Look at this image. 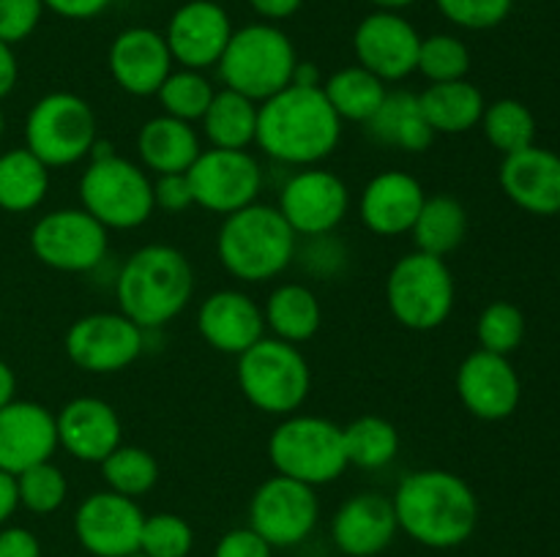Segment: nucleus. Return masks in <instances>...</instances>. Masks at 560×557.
I'll return each mask as SVG.
<instances>
[{"label": "nucleus", "mask_w": 560, "mask_h": 557, "mask_svg": "<svg viewBox=\"0 0 560 557\" xmlns=\"http://www.w3.org/2000/svg\"><path fill=\"white\" fill-rule=\"evenodd\" d=\"M342 120L320 85H288L257 107L255 145L288 167H317L337 151Z\"/></svg>", "instance_id": "nucleus-1"}, {"label": "nucleus", "mask_w": 560, "mask_h": 557, "mask_svg": "<svg viewBox=\"0 0 560 557\" xmlns=\"http://www.w3.org/2000/svg\"><path fill=\"white\" fill-rule=\"evenodd\" d=\"M397 524L427 549H454L476 533L479 497L463 475L452 470H416L392 495Z\"/></svg>", "instance_id": "nucleus-2"}, {"label": "nucleus", "mask_w": 560, "mask_h": 557, "mask_svg": "<svg viewBox=\"0 0 560 557\" xmlns=\"http://www.w3.org/2000/svg\"><path fill=\"white\" fill-rule=\"evenodd\" d=\"M195 295V268L189 257L170 244L140 246L126 257L115 278L118 311L142 331L170 325Z\"/></svg>", "instance_id": "nucleus-3"}, {"label": "nucleus", "mask_w": 560, "mask_h": 557, "mask_svg": "<svg viewBox=\"0 0 560 557\" xmlns=\"http://www.w3.org/2000/svg\"><path fill=\"white\" fill-rule=\"evenodd\" d=\"M299 235L277 205L252 202L224 216L217 235V254L224 271L244 284H262L282 276L295 260Z\"/></svg>", "instance_id": "nucleus-4"}, {"label": "nucleus", "mask_w": 560, "mask_h": 557, "mask_svg": "<svg viewBox=\"0 0 560 557\" xmlns=\"http://www.w3.org/2000/svg\"><path fill=\"white\" fill-rule=\"evenodd\" d=\"M80 208L107 229H137L153 216V178L98 140L80 178Z\"/></svg>", "instance_id": "nucleus-5"}, {"label": "nucleus", "mask_w": 560, "mask_h": 557, "mask_svg": "<svg viewBox=\"0 0 560 557\" xmlns=\"http://www.w3.org/2000/svg\"><path fill=\"white\" fill-rule=\"evenodd\" d=\"M295 66L299 55L288 33L273 22H252L235 27L217 71L224 87L260 104L293 85Z\"/></svg>", "instance_id": "nucleus-6"}, {"label": "nucleus", "mask_w": 560, "mask_h": 557, "mask_svg": "<svg viewBox=\"0 0 560 557\" xmlns=\"http://www.w3.org/2000/svg\"><path fill=\"white\" fill-rule=\"evenodd\" d=\"M235 380L255 410L266 415H293L304 407L312 391V369L299 344L262 336L238 355Z\"/></svg>", "instance_id": "nucleus-7"}, {"label": "nucleus", "mask_w": 560, "mask_h": 557, "mask_svg": "<svg viewBox=\"0 0 560 557\" xmlns=\"http://www.w3.org/2000/svg\"><path fill=\"white\" fill-rule=\"evenodd\" d=\"M268 459L279 475L310 486L334 484L350 467L342 426L323 415H284L268 437Z\"/></svg>", "instance_id": "nucleus-8"}, {"label": "nucleus", "mask_w": 560, "mask_h": 557, "mask_svg": "<svg viewBox=\"0 0 560 557\" xmlns=\"http://www.w3.org/2000/svg\"><path fill=\"white\" fill-rule=\"evenodd\" d=\"M457 284L443 257L410 251L386 276V304L394 320L408 331H435L452 317Z\"/></svg>", "instance_id": "nucleus-9"}, {"label": "nucleus", "mask_w": 560, "mask_h": 557, "mask_svg": "<svg viewBox=\"0 0 560 557\" xmlns=\"http://www.w3.org/2000/svg\"><path fill=\"white\" fill-rule=\"evenodd\" d=\"M96 142V112L77 93H47L25 118V147L49 169L80 164L91 156Z\"/></svg>", "instance_id": "nucleus-10"}, {"label": "nucleus", "mask_w": 560, "mask_h": 557, "mask_svg": "<svg viewBox=\"0 0 560 557\" xmlns=\"http://www.w3.org/2000/svg\"><path fill=\"white\" fill-rule=\"evenodd\" d=\"M31 249L42 265L60 273H88L109 251V229L85 208H58L33 224Z\"/></svg>", "instance_id": "nucleus-11"}, {"label": "nucleus", "mask_w": 560, "mask_h": 557, "mask_svg": "<svg viewBox=\"0 0 560 557\" xmlns=\"http://www.w3.org/2000/svg\"><path fill=\"white\" fill-rule=\"evenodd\" d=\"M145 333L124 311H91L71 322L63 347L80 371L115 375L145 353Z\"/></svg>", "instance_id": "nucleus-12"}, {"label": "nucleus", "mask_w": 560, "mask_h": 557, "mask_svg": "<svg viewBox=\"0 0 560 557\" xmlns=\"http://www.w3.org/2000/svg\"><path fill=\"white\" fill-rule=\"evenodd\" d=\"M186 178L195 205L219 216L252 205L262 191V167L249 151L202 147L195 164L186 169Z\"/></svg>", "instance_id": "nucleus-13"}, {"label": "nucleus", "mask_w": 560, "mask_h": 557, "mask_svg": "<svg viewBox=\"0 0 560 557\" xmlns=\"http://www.w3.org/2000/svg\"><path fill=\"white\" fill-rule=\"evenodd\" d=\"M320 500L315 486L288 475H271L255 489L249 502V528L257 530L273 549L299 546L315 533Z\"/></svg>", "instance_id": "nucleus-14"}, {"label": "nucleus", "mask_w": 560, "mask_h": 557, "mask_svg": "<svg viewBox=\"0 0 560 557\" xmlns=\"http://www.w3.org/2000/svg\"><path fill=\"white\" fill-rule=\"evenodd\" d=\"M277 208L299 238L328 235L348 216L350 189L331 169L304 167L284 180Z\"/></svg>", "instance_id": "nucleus-15"}, {"label": "nucleus", "mask_w": 560, "mask_h": 557, "mask_svg": "<svg viewBox=\"0 0 560 557\" xmlns=\"http://www.w3.org/2000/svg\"><path fill=\"white\" fill-rule=\"evenodd\" d=\"M421 33L399 11L375 9L355 25L353 52L361 69L372 71L386 85L408 80L419 63Z\"/></svg>", "instance_id": "nucleus-16"}, {"label": "nucleus", "mask_w": 560, "mask_h": 557, "mask_svg": "<svg viewBox=\"0 0 560 557\" xmlns=\"http://www.w3.org/2000/svg\"><path fill=\"white\" fill-rule=\"evenodd\" d=\"M145 524L140 502L118 491H93L77 506L74 535L82 549L93 557H126L140 552Z\"/></svg>", "instance_id": "nucleus-17"}, {"label": "nucleus", "mask_w": 560, "mask_h": 557, "mask_svg": "<svg viewBox=\"0 0 560 557\" xmlns=\"http://www.w3.org/2000/svg\"><path fill=\"white\" fill-rule=\"evenodd\" d=\"M233 31L230 14L219 0H189L173 11L164 42L180 69L206 71L219 63Z\"/></svg>", "instance_id": "nucleus-18"}, {"label": "nucleus", "mask_w": 560, "mask_h": 557, "mask_svg": "<svg viewBox=\"0 0 560 557\" xmlns=\"http://www.w3.org/2000/svg\"><path fill=\"white\" fill-rule=\"evenodd\" d=\"M173 66L175 60L170 55L167 42H164V33L153 31V27H126L109 44V76L129 96H156Z\"/></svg>", "instance_id": "nucleus-19"}, {"label": "nucleus", "mask_w": 560, "mask_h": 557, "mask_svg": "<svg viewBox=\"0 0 560 557\" xmlns=\"http://www.w3.org/2000/svg\"><path fill=\"white\" fill-rule=\"evenodd\" d=\"M457 396L470 415L481 420H503L517 410L523 388L509 355L474 349L457 369Z\"/></svg>", "instance_id": "nucleus-20"}, {"label": "nucleus", "mask_w": 560, "mask_h": 557, "mask_svg": "<svg viewBox=\"0 0 560 557\" xmlns=\"http://www.w3.org/2000/svg\"><path fill=\"white\" fill-rule=\"evenodd\" d=\"M58 448L85 464H102L124 442L118 410L98 396H74L55 413Z\"/></svg>", "instance_id": "nucleus-21"}, {"label": "nucleus", "mask_w": 560, "mask_h": 557, "mask_svg": "<svg viewBox=\"0 0 560 557\" xmlns=\"http://www.w3.org/2000/svg\"><path fill=\"white\" fill-rule=\"evenodd\" d=\"M197 331L211 349L238 358L266 336V317L244 289H217L197 309Z\"/></svg>", "instance_id": "nucleus-22"}, {"label": "nucleus", "mask_w": 560, "mask_h": 557, "mask_svg": "<svg viewBox=\"0 0 560 557\" xmlns=\"http://www.w3.org/2000/svg\"><path fill=\"white\" fill-rule=\"evenodd\" d=\"M58 451L55 413L38 402L11 399L0 407V470L20 475L38 462H49Z\"/></svg>", "instance_id": "nucleus-23"}, {"label": "nucleus", "mask_w": 560, "mask_h": 557, "mask_svg": "<svg viewBox=\"0 0 560 557\" xmlns=\"http://www.w3.org/2000/svg\"><path fill=\"white\" fill-rule=\"evenodd\" d=\"M399 533L397 513L388 495L359 491L337 508L331 519V541L348 557H377Z\"/></svg>", "instance_id": "nucleus-24"}, {"label": "nucleus", "mask_w": 560, "mask_h": 557, "mask_svg": "<svg viewBox=\"0 0 560 557\" xmlns=\"http://www.w3.org/2000/svg\"><path fill=\"white\" fill-rule=\"evenodd\" d=\"M427 191L416 175L402 169L377 173L359 197V218L372 235L399 238L408 235L419 216Z\"/></svg>", "instance_id": "nucleus-25"}, {"label": "nucleus", "mask_w": 560, "mask_h": 557, "mask_svg": "<svg viewBox=\"0 0 560 557\" xmlns=\"http://www.w3.org/2000/svg\"><path fill=\"white\" fill-rule=\"evenodd\" d=\"M501 189L509 200L536 216L560 213V156L545 147H525L501 164Z\"/></svg>", "instance_id": "nucleus-26"}, {"label": "nucleus", "mask_w": 560, "mask_h": 557, "mask_svg": "<svg viewBox=\"0 0 560 557\" xmlns=\"http://www.w3.org/2000/svg\"><path fill=\"white\" fill-rule=\"evenodd\" d=\"M202 153L200 134L195 123L156 115L148 118L137 131V156L151 175H178L195 164Z\"/></svg>", "instance_id": "nucleus-27"}, {"label": "nucleus", "mask_w": 560, "mask_h": 557, "mask_svg": "<svg viewBox=\"0 0 560 557\" xmlns=\"http://www.w3.org/2000/svg\"><path fill=\"white\" fill-rule=\"evenodd\" d=\"M364 129L377 145L402 153H424L435 142V131L427 123L419 93L408 91H388L386 102L372 115L370 123H364Z\"/></svg>", "instance_id": "nucleus-28"}, {"label": "nucleus", "mask_w": 560, "mask_h": 557, "mask_svg": "<svg viewBox=\"0 0 560 557\" xmlns=\"http://www.w3.org/2000/svg\"><path fill=\"white\" fill-rule=\"evenodd\" d=\"M266 333L288 344H304L323 328V304L312 287L301 282H284L271 289L266 306Z\"/></svg>", "instance_id": "nucleus-29"}, {"label": "nucleus", "mask_w": 560, "mask_h": 557, "mask_svg": "<svg viewBox=\"0 0 560 557\" xmlns=\"http://www.w3.org/2000/svg\"><path fill=\"white\" fill-rule=\"evenodd\" d=\"M419 102L435 137L465 134V131L476 129L487 107L479 87L468 80L432 82L424 93H419Z\"/></svg>", "instance_id": "nucleus-30"}, {"label": "nucleus", "mask_w": 560, "mask_h": 557, "mask_svg": "<svg viewBox=\"0 0 560 557\" xmlns=\"http://www.w3.org/2000/svg\"><path fill=\"white\" fill-rule=\"evenodd\" d=\"M408 235H413L416 251L446 260L452 251L463 246L465 235H468V211L457 197L432 194L421 205Z\"/></svg>", "instance_id": "nucleus-31"}, {"label": "nucleus", "mask_w": 560, "mask_h": 557, "mask_svg": "<svg viewBox=\"0 0 560 557\" xmlns=\"http://www.w3.org/2000/svg\"><path fill=\"white\" fill-rule=\"evenodd\" d=\"M257 107L260 104L241 93L222 87L213 93L200 126L211 147H228V151H249L257 137Z\"/></svg>", "instance_id": "nucleus-32"}, {"label": "nucleus", "mask_w": 560, "mask_h": 557, "mask_svg": "<svg viewBox=\"0 0 560 557\" xmlns=\"http://www.w3.org/2000/svg\"><path fill=\"white\" fill-rule=\"evenodd\" d=\"M320 87L342 123L345 120L361 126L370 123L372 115L381 109V104L386 102L388 96L386 82L377 80L372 71L361 69L359 63L334 71L328 80H323Z\"/></svg>", "instance_id": "nucleus-33"}, {"label": "nucleus", "mask_w": 560, "mask_h": 557, "mask_svg": "<svg viewBox=\"0 0 560 557\" xmlns=\"http://www.w3.org/2000/svg\"><path fill=\"white\" fill-rule=\"evenodd\" d=\"M49 167L27 147L0 156V208L5 213H31L47 200Z\"/></svg>", "instance_id": "nucleus-34"}, {"label": "nucleus", "mask_w": 560, "mask_h": 557, "mask_svg": "<svg viewBox=\"0 0 560 557\" xmlns=\"http://www.w3.org/2000/svg\"><path fill=\"white\" fill-rule=\"evenodd\" d=\"M345 457L348 464L361 470H381L397 459L399 431L383 415H361L342 426Z\"/></svg>", "instance_id": "nucleus-35"}, {"label": "nucleus", "mask_w": 560, "mask_h": 557, "mask_svg": "<svg viewBox=\"0 0 560 557\" xmlns=\"http://www.w3.org/2000/svg\"><path fill=\"white\" fill-rule=\"evenodd\" d=\"M479 126L485 129L487 142L503 156L525 151L536 140L534 112L517 98H498V102L487 104Z\"/></svg>", "instance_id": "nucleus-36"}, {"label": "nucleus", "mask_w": 560, "mask_h": 557, "mask_svg": "<svg viewBox=\"0 0 560 557\" xmlns=\"http://www.w3.org/2000/svg\"><path fill=\"white\" fill-rule=\"evenodd\" d=\"M98 467H102V478L107 489L131 497V500L148 495L159 484L156 457L140 446H124L120 442Z\"/></svg>", "instance_id": "nucleus-37"}, {"label": "nucleus", "mask_w": 560, "mask_h": 557, "mask_svg": "<svg viewBox=\"0 0 560 557\" xmlns=\"http://www.w3.org/2000/svg\"><path fill=\"white\" fill-rule=\"evenodd\" d=\"M213 93H217V87L202 71L173 69L156 91V98L162 112L170 115V118L200 123L208 104L213 102Z\"/></svg>", "instance_id": "nucleus-38"}, {"label": "nucleus", "mask_w": 560, "mask_h": 557, "mask_svg": "<svg viewBox=\"0 0 560 557\" xmlns=\"http://www.w3.org/2000/svg\"><path fill=\"white\" fill-rule=\"evenodd\" d=\"M416 71L427 82H454L465 80L470 71V49L463 38L452 33H435V36L421 38L419 63Z\"/></svg>", "instance_id": "nucleus-39"}, {"label": "nucleus", "mask_w": 560, "mask_h": 557, "mask_svg": "<svg viewBox=\"0 0 560 557\" xmlns=\"http://www.w3.org/2000/svg\"><path fill=\"white\" fill-rule=\"evenodd\" d=\"M16 495H20V506L38 517H47L66 502L69 481H66L63 470L49 459V462H38L16 475Z\"/></svg>", "instance_id": "nucleus-40"}, {"label": "nucleus", "mask_w": 560, "mask_h": 557, "mask_svg": "<svg viewBox=\"0 0 560 557\" xmlns=\"http://www.w3.org/2000/svg\"><path fill=\"white\" fill-rule=\"evenodd\" d=\"M476 336H479L481 349L498 355H509L523 344L525 339V317L509 300H495L487 306L476 322Z\"/></svg>", "instance_id": "nucleus-41"}, {"label": "nucleus", "mask_w": 560, "mask_h": 557, "mask_svg": "<svg viewBox=\"0 0 560 557\" xmlns=\"http://www.w3.org/2000/svg\"><path fill=\"white\" fill-rule=\"evenodd\" d=\"M195 546V530L178 513H151L140 535V552L145 557H189Z\"/></svg>", "instance_id": "nucleus-42"}, {"label": "nucleus", "mask_w": 560, "mask_h": 557, "mask_svg": "<svg viewBox=\"0 0 560 557\" xmlns=\"http://www.w3.org/2000/svg\"><path fill=\"white\" fill-rule=\"evenodd\" d=\"M438 11L465 31H490L512 14L514 0H435Z\"/></svg>", "instance_id": "nucleus-43"}, {"label": "nucleus", "mask_w": 560, "mask_h": 557, "mask_svg": "<svg viewBox=\"0 0 560 557\" xmlns=\"http://www.w3.org/2000/svg\"><path fill=\"white\" fill-rule=\"evenodd\" d=\"M44 11L42 0H0V42L14 47L31 38Z\"/></svg>", "instance_id": "nucleus-44"}, {"label": "nucleus", "mask_w": 560, "mask_h": 557, "mask_svg": "<svg viewBox=\"0 0 560 557\" xmlns=\"http://www.w3.org/2000/svg\"><path fill=\"white\" fill-rule=\"evenodd\" d=\"M295 257L304 262V268L312 276L323 278L342 271L345 262H348V249L334 238V233H328L315 235V238H304V246H299Z\"/></svg>", "instance_id": "nucleus-45"}, {"label": "nucleus", "mask_w": 560, "mask_h": 557, "mask_svg": "<svg viewBox=\"0 0 560 557\" xmlns=\"http://www.w3.org/2000/svg\"><path fill=\"white\" fill-rule=\"evenodd\" d=\"M213 557H273V546L257 530L246 524V528L228 530L219 538Z\"/></svg>", "instance_id": "nucleus-46"}, {"label": "nucleus", "mask_w": 560, "mask_h": 557, "mask_svg": "<svg viewBox=\"0 0 560 557\" xmlns=\"http://www.w3.org/2000/svg\"><path fill=\"white\" fill-rule=\"evenodd\" d=\"M153 205L167 213H184L195 205L191 186L186 173L178 175H159L153 178Z\"/></svg>", "instance_id": "nucleus-47"}, {"label": "nucleus", "mask_w": 560, "mask_h": 557, "mask_svg": "<svg viewBox=\"0 0 560 557\" xmlns=\"http://www.w3.org/2000/svg\"><path fill=\"white\" fill-rule=\"evenodd\" d=\"M0 557H42V544L27 528L0 530Z\"/></svg>", "instance_id": "nucleus-48"}, {"label": "nucleus", "mask_w": 560, "mask_h": 557, "mask_svg": "<svg viewBox=\"0 0 560 557\" xmlns=\"http://www.w3.org/2000/svg\"><path fill=\"white\" fill-rule=\"evenodd\" d=\"M44 9L52 14L63 16V20H93V16L104 14L113 0H42Z\"/></svg>", "instance_id": "nucleus-49"}, {"label": "nucleus", "mask_w": 560, "mask_h": 557, "mask_svg": "<svg viewBox=\"0 0 560 557\" xmlns=\"http://www.w3.org/2000/svg\"><path fill=\"white\" fill-rule=\"evenodd\" d=\"M249 5L255 9V14H260L266 22H282L290 20L293 14H299L304 0H249Z\"/></svg>", "instance_id": "nucleus-50"}, {"label": "nucleus", "mask_w": 560, "mask_h": 557, "mask_svg": "<svg viewBox=\"0 0 560 557\" xmlns=\"http://www.w3.org/2000/svg\"><path fill=\"white\" fill-rule=\"evenodd\" d=\"M16 506H20V495H16V475L0 470V528L14 517Z\"/></svg>", "instance_id": "nucleus-51"}, {"label": "nucleus", "mask_w": 560, "mask_h": 557, "mask_svg": "<svg viewBox=\"0 0 560 557\" xmlns=\"http://www.w3.org/2000/svg\"><path fill=\"white\" fill-rule=\"evenodd\" d=\"M16 76H20V66H16L14 49L5 42H0V98L14 91Z\"/></svg>", "instance_id": "nucleus-52"}, {"label": "nucleus", "mask_w": 560, "mask_h": 557, "mask_svg": "<svg viewBox=\"0 0 560 557\" xmlns=\"http://www.w3.org/2000/svg\"><path fill=\"white\" fill-rule=\"evenodd\" d=\"M14 393H16L14 371H11V366L0 358V407H5V404L11 402V399H14Z\"/></svg>", "instance_id": "nucleus-53"}, {"label": "nucleus", "mask_w": 560, "mask_h": 557, "mask_svg": "<svg viewBox=\"0 0 560 557\" xmlns=\"http://www.w3.org/2000/svg\"><path fill=\"white\" fill-rule=\"evenodd\" d=\"M370 3L381 11H399V14H402L405 9L421 3V0H370Z\"/></svg>", "instance_id": "nucleus-54"}, {"label": "nucleus", "mask_w": 560, "mask_h": 557, "mask_svg": "<svg viewBox=\"0 0 560 557\" xmlns=\"http://www.w3.org/2000/svg\"><path fill=\"white\" fill-rule=\"evenodd\" d=\"M3 131H5V118H3V109H0V140H3Z\"/></svg>", "instance_id": "nucleus-55"}, {"label": "nucleus", "mask_w": 560, "mask_h": 557, "mask_svg": "<svg viewBox=\"0 0 560 557\" xmlns=\"http://www.w3.org/2000/svg\"><path fill=\"white\" fill-rule=\"evenodd\" d=\"M126 557H145V555H142V552H135V555H126Z\"/></svg>", "instance_id": "nucleus-56"}, {"label": "nucleus", "mask_w": 560, "mask_h": 557, "mask_svg": "<svg viewBox=\"0 0 560 557\" xmlns=\"http://www.w3.org/2000/svg\"><path fill=\"white\" fill-rule=\"evenodd\" d=\"M0 320H3V309H0Z\"/></svg>", "instance_id": "nucleus-57"}]
</instances>
